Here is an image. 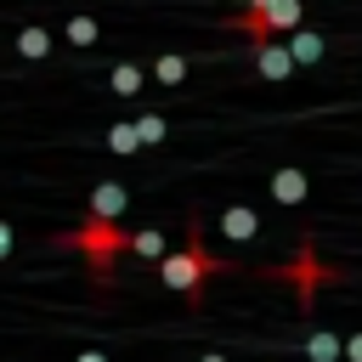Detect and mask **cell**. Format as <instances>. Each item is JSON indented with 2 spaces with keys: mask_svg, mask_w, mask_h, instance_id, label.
Listing matches in <instances>:
<instances>
[{
  "mask_svg": "<svg viewBox=\"0 0 362 362\" xmlns=\"http://www.w3.org/2000/svg\"><path fill=\"white\" fill-rule=\"evenodd\" d=\"M198 362H226V356H221V351H204V356H198Z\"/></svg>",
  "mask_w": 362,
  "mask_h": 362,
  "instance_id": "21",
  "label": "cell"
},
{
  "mask_svg": "<svg viewBox=\"0 0 362 362\" xmlns=\"http://www.w3.org/2000/svg\"><path fill=\"white\" fill-rule=\"evenodd\" d=\"M305 192H311V187H305L300 170H272V198H277V204L294 209V204H305Z\"/></svg>",
  "mask_w": 362,
  "mask_h": 362,
  "instance_id": "9",
  "label": "cell"
},
{
  "mask_svg": "<svg viewBox=\"0 0 362 362\" xmlns=\"http://www.w3.org/2000/svg\"><path fill=\"white\" fill-rule=\"evenodd\" d=\"M181 79H187V57H175V51L153 57V85H158V90H175Z\"/></svg>",
  "mask_w": 362,
  "mask_h": 362,
  "instance_id": "14",
  "label": "cell"
},
{
  "mask_svg": "<svg viewBox=\"0 0 362 362\" xmlns=\"http://www.w3.org/2000/svg\"><path fill=\"white\" fill-rule=\"evenodd\" d=\"M124 204H130V187H124V181H96V187H90V215L119 221V215H124Z\"/></svg>",
  "mask_w": 362,
  "mask_h": 362,
  "instance_id": "6",
  "label": "cell"
},
{
  "mask_svg": "<svg viewBox=\"0 0 362 362\" xmlns=\"http://www.w3.org/2000/svg\"><path fill=\"white\" fill-rule=\"evenodd\" d=\"M215 272H232V266L204 243V226H198V221H187V243H181V249H170V255L158 260V283H164V288H175V294H187V300H204V283H209Z\"/></svg>",
  "mask_w": 362,
  "mask_h": 362,
  "instance_id": "2",
  "label": "cell"
},
{
  "mask_svg": "<svg viewBox=\"0 0 362 362\" xmlns=\"http://www.w3.org/2000/svg\"><path fill=\"white\" fill-rule=\"evenodd\" d=\"M74 362H107V356H102V351H79Z\"/></svg>",
  "mask_w": 362,
  "mask_h": 362,
  "instance_id": "20",
  "label": "cell"
},
{
  "mask_svg": "<svg viewBox=\"0 0 362 362\" xmlns=\"http://www.w3.org/2000/svg\"><path fill=\"white\" fill-rule=\"evenodd\" d=\"M62 40H68V45H79V51H90V45L102 40V23H96V17H85V11H74V17L62 23Z\"/></svg>",
  "mask_w": 362,
  "mask_h": 362,
  "instance_id": "11",
  "label": "cell"
},
{
  "mask_svg": "<svg viewBox=\"0 0 362 362\" xmlns=\"http://www.w3.org/2000/svg\"><path fill=\"white\" fill-rule=\"evenodd\" d=\"M277 277H283V283H294V300H300V311H311V305H317V288L339 283V266H328V260L317 255V243L305 238V243L294 249V260H288V266H277Z\"/></svg>",
  "mask_w": 362,
  "mask_h": 362,
  "instance_id": "4",
  "label": "cell"
},
{
  "mask_svg": "<svg viewBox=\"0 0 362 362\" xmlns=\"http://www.w3.org/2000/svg\"><path fill=\"white\" fill-rule=\"evenodd\" d=\"M130 255H141V260H164L170 255V238H164V226H141V232H130Z\"/></svg>",
  "mask_w": 362,
  "mask_h": 362,
  "instance_id": "10",
  "label": "cell"
},
{
  "mask_svg": "<svg viewBox=\"0 0 362 362\" xmlns=\"http://www.w3.org/2000/svg\"><path fill=\"white\" fill-rule=\"evenodd\" d=\"M57 249H79L85 255V266H90V277L96 283H113V260L119 255H130V232L119 226V221H107V215H79V226H68V232H57Z\"/></svg>",
  "mask_w": 362,
  "mask_h": 362,
  "instance_id": "1",
  "label": "cell"
},
{
  "mask_svg": "<svg viewBox=\"0 0 362 362\" xmlns=\"http://www.w3.org/2000/svg\"><path fill=\"white\" fill-rule=\"evenodd\" d=\"M300 17H305V0H255V6L232 11V28L249 34L255 45H272L277 34H294Z\"/></svg>",
  "mask_w": 362,
  "mask_h": 362,
  "instance_id": "3",
  "label": "cell"
},
{
  "mask_svg": "<svg viewBox=\"0 0 362 362\" xmlns=\"http://www.w3.org/2000/svg\"><path fill=\"white\" fill-rule=\"evenodd\" d=\"M141 147V130H136V119H119V124H107V153H136Z\"/></svg>",
  "mask_w": 362,
  "mask_h": 362,
  "instance_id": "16",
  "label": "cell"
},
{
  "mask_svg": "<svg viewBox=\"0 0 362 362\" xmlns=\"http://www.w3.org/2000/svg\"><path fill=\"white\" fill-rule=\"evenodd\" d=\"M288 51H294V62H322V34L317 28H294L288 34Z\"/></svg>",
  "mask_w": 362,
  "mask_h": 362,
  "instance_id": "15",
  "label": "cell"
},
{
  "mask_svg": "<svg viewBox=\"0 0 362 362\" xmlns=\"http://www.w3.org/2000/svg\"><path fill=\"white\" fill-rule=\"evenodd\" d=\"M255 68H260V79H288L300 62H294V51H288V45H277V40H272V45H255Z\"/></svg>",
  "mask_w": 362,
  "mask_h": 362,
  "instance_id": "5",
  "label": "cell"
},
{
  "mask_svg": "<svg viewBox=\"0 0 362 362\" xmlns=\"http://www.w3.org/2000/svg\"><path fill=\"white\" fill-rule=\"evenodd\" d=\"M221 232H226L232 243H249V238L260 232V215H255L249 204H226V209H221Z\"/></svg>",
  "mask_w": 362,
  "mask_h": 362,
  "instance_id": "8",
  "label": "cell"
},
{
  "mask_svg": "<svg viewBox=\"0 0 362 362\" xmlns=\"http://www.w3.org/2000/svg\"><path fill=\"white\" fill-rule=\"evenodd\" d=\"M305 356H311V362H345V334L317 328V334L305 339Z\"/></svg>",
  "mask_w": 362,
  "mask_h": 362,
  "instance_id": "13",
  "label": "cell"
},
{
  "mask_svg": "<svg viewBox=\"0 0 362 362\" xmlns=\"http://www.w3.org/2000/svg\"><path fill=\"white\" fill-rule=\"evenodd\" d=\"M51 28H40V23H28V28H17V57H28V62H40V57H51Z\"/></svg>",
  "mask_w": 362,
  "mask_h": 362,
  "instance_id": "12",
  "label": "cell"
},
{
  "mask_svg": "<svg viewBox=\"0 0 362 362\" xmlns=\"http://www.w3.org/2000/svg\"><path fill=\"white\" fill-rule=\"evenodd\" d=\"M345 362H362V334H345Z\"/></svg>",
  "mask_w": 362,
  "mask_h": 362,
  "instance_id": "18",
  "label": "cell"
},
{
  "mask_svg": "<svg viewBox=\"0 0 362 362\" xmlns=\"http://www.w3.org/2000/svg\"><path fill=\"white\" fill-rule=\"evenodd\" d=\"M147 79H153V74H147V68H136V62H113V68H107L113 96H124V102H136V96L147 90Z\"/></svg>",
  "mask_w": 362,
  "mask_h": 362,
  "instance_id": "7",
  "label": "cell"
},
{
  "mask_svg": "<svg viewBox=\"0 0 362 362\" xmlns=\"http://www.w3.org/2000/svg\"><path fill=\"white\" fill-rule=\"evenodd\" d=\"M6 255H11V226L0 221V260H6Z\"/></svg>",
  "mask_w": 362,
  "mask_h": 362,
  "instance_id": "19",
  "label": "cell"
},
{
  "mask_svg": "<svg viewBox=\"0 0 362 362\" xmlns=\"http://www.w3.org/2000/svg\"><path fill=\"white\" fill-rule=\"evenodd\" d=\"M136 130H141V147H158L170 136V119L164 113H136Z\"/></svg>",
  "mask_w": 362,
  "mask_h": 362,
  "instance_id": "17",
  "label": "cell"
}]
</instances>
